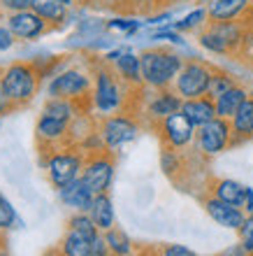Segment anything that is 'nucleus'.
I'll return each mask as SVG.
<instances>
[{
    "instance_id": "1",
    "label": "nucleus",
    "mask_w": 253,
    "mask_h": 256,
    "mask_svg": "<svg viewBox=\"0 0 253 256\" xmlns=\"http://www.w3.org/2000/svg\"><path fill=\"white\" fill-rule=\"evenodd\" d=\"M142 61V80L144 86L160 91V88H172L174 80L179 70L184 68V58L179 54H174L165 47H156V49H147L140 54Z\"/></svg>"
},
{
    "instance_id": "2",
    "label": "nucleus",
    "mask_w": 253,
    "mask_h": 256,
    "mask_svg": "<svg viewBox=\"0 0 253 256\" xmlns=\"http://www.w3.org/2000/svg\"><path fill=\"white\" fill-rule=\"evenodd\" d=\"M249 26L244 21H209L200 30V47L219 56H235L244 47Z\"/></svg>"
},
{
    "instance_id": "3",
    "label": "nucleus",
    "mask_w": 253,
    "mask_h": 256,
    "mask_svg": "<svg viewBox=\"0 0 253 256\" xmlns=\"http://www.w3.org/2000/svg\"><path fill=\"white\" fill-rule=\"evenodd\" d=\"M123 82L119 80V74L114 72V68L109 63H98L93 68V91H91V100H93V110H98L100 114H114L121 112L123 108Z\"/></svg>"
},
{
    "instance_id": "4",
    "label": "nucleus",
    "mask_w": 253,
    "mask_h": 256,
    "mask_svg": "<svg viewBox=\"0 0 253 256\" xmlns=\"http://www.w3.org/2000/svg\"><path fill=\"white\" fill-rule=\"evenodd\" d=\"M40 80L42 72L28 61H14L7 68H2V82H5L7 96L14 108L28 105L33 100L37 86H40Z\"/></svg>"
},
{
    "instance_id": "5",
    "label": "nucleus",
    "mask_w": 253,
    "mask_h": 256,
    "mask_svg": "<svg viewBox=\"0 0 253 256\" xmlns=\"http://www.w3.org/2000/svg\"><path fill=\"white\" fill-rule=\"evenodd\" d=\"M214 66L200 61V58H191L184 63L179 70L172 88L181 100H191V98H200L209 94V84H212Z\"/></svg>"
},
{
    "instance_id": "6",
    "label": "nucleus",
    "mask_w": 253,
    "mask_h": 256,
    "mask_svg": "<svg viewBox=\"0 0 253 256\" xmlns=\"http://www.w3.org/2000/svg\"><path fill=\"white\" fill-rule=\"evenodd\" d=\"M91 91H93V77L79 68H67L58 72L47 86L49 98H65V100L74 102L88 98Z\"/></svg>"
},
{
    "instance_id": "7",
    "label": "nucleus",
    "mask_w": 253,
    "mask_h": 256,
    "mask_svg": "<svg viewBox=\"0 0 253 256\" xmlns=\"http://www.w3.org/2000/svg\"><path fill=\"white\" fill-rule=\"evenodd\" d=\"M233 144V126H230V119H212L209 124L198 128L195 133V147L198 152L205 156H216L221 154L226 147Z\"/></svg>"
},
{
    "instance_id": "8",
    "label": "nucleus",
    "mask_w": 253,
    "mask_h": 256,
    "mask_svg": "<svg viewBox=\"0 0 253 256\" xmlns=\"http://www.w3.org/2000/svg\"><path fill=\"white\" fill-rule=\"evenodd\" d=\"M98 133H100V138H102L105 149H119L137 138L140 126H137V122H135L133 116L116 112V114H107L105 119H102Z\"/></svg>"
},
{
    "instance_id": "9",
    "label": "nucleus",
    "mask_w": 253,
    "mask_h": 256,
    "mask_svg": "<svg viewBox=\"0 0 253 256\" xmlns=\"http://www.w3.org/2000/svg\"><path fill=\"white\" fill-rule=\"evenodd\" d=\"M156 128H158L163 144H165V147H172V149L188 147L191 142H195V133H198V128L188 122V116L184 114L181 110L170 116H165L163 122H158Z\"/></svg>"
},
{
    "instance_id": "10",
    "label": "nucleus",
    "mask_w": 253,
    "mask_h": 256,
    "mask_svg": "<svg viewBox=\"0 0 253 256\" xmlns=\"http://www.w3.org/2000/svg\"><path fill=\"white\" fill-rule=\"evenodd\" d=\"M84 158L81 154L77 152H56L51 154V158L47 161V172H49V180H51L53 186H58L63 189L65 184L74 182V180H79V172L84 170Z\"/></svg>"
},
{
    "instance_id": "11",
    "label": "nucleus",
    "mask_w": 253,
    "mask_h": 256,
    "mask_svg": "<svg viewBox=\"0 0 253 256\" xmlns=\"http://www.w3.org/2000/svg\"><path fill=\"white\" fill-rule=\"evenodd\" d=\"M114 177V158L105 152H98L84 163V170H81V180L86 184L91 194H107L109 184H112Z\"/></svg>"
},
{
    "instance_id": "12",
    "label": "nucleus",
    "mask_w": 253,
    "mask_h": 256,
    "mask_svg": "<svg viewBox=\"0 0 253 256\" xmlns=\"http://www.w3.org/2000/svg\"><path fill=\"white\" fill-rule=\"evenodd\" d=\"M5 24L9 26V30L14 33L16 40H37L42 35H47L49 30H53L51 24L42 19L35 10H23V12L7 14Z\"/></svg>"
},
{
    "instance_id": "13",
    "label": "nucleus",
    "mask_w": 253,
    "mask_h": 256,
    "mask_svg": "<svg viewBox=\"0 0 253 256\" xmlns=\"http://www.w3.org/2000/svg\"><path fill=\"white\" fill-rule=\"evenodd\" d=\"M253 10V0H209V21H240Z\"/></svg>"
},
{
    "instance_id": "14",
    "label": "nucleus",
    "mask_w": 253,
    "mask_h": 256,
    "mask_svg": "<svg viewBox=\"0 0 253 256\" xmlns=\"http://www.w3.org/2000/svg\"><path fill=\"white\" fill-rule=\"evenodd\" d=\"M205 208H207V214L212 216L214 222L223 226V228H235L240 230V226L244 224V212H242L237 205H230V202H223L219 198H207L205 200Z\"/></svg>"
},
{
    "instance_id": "15",
    "label": "nucleus",
    "mask_w": 253,
    "mask_h": 256,
    "mask_svg": "<svg viewBox=\"0 0 253 256\" xmlns=\"http://www.w3.org/2000/svg\"><path fill=\"white\" fill-rule=\"evenodd\" d=\"M114 68V72L119 74V80L130 88H140L144 86L142 80V61L135 52H123L114 63H109Z\"/></svg>"
},
{
    "instance_id": "16",
    "label": "nucleus",
    "mask_w": 253,
    "mask_h": 256,
    "mask_svg": "<svg viewBox=\"0 0 253 256\" xmlns=\"http://www.w3.org/2000/svg\"><path fill=\"white\" fill-rule=\"evenodd\" d=\"M181 98L174 94V88H160L156 94L149 98L147 102V114L151 119H156V124L163 122L165 116L174 114V112H179L181 110Z\"/></svg>"
},
{
    "instance_id": "17",
    "label": "nucleus",
    "mask_w": 253,
    "mask_h": 256,
    "mask_svg": "<svg viewBox=\"0 0 253 256\" xmlns=\"http://www.w3.org/2000/svg\"><path fill=\"white\" fill-rule=\"evenodd\" d=\"M181 112L188 116V122L195 128L205 126L212 119H216V102L209 96H200V98H191V100L181 102Z\"/></svg>"
},
{
    "instance_id": "18",
    "label": "nucleus",
    "mask_w": 253,
    "mask_h": 256,
    "mask_svg": "<svg viewBox=\"0 0 253 256\" xmlns=\"http://www.w3.org/2000/svg\"><path fill=\"white\" fill-rule=\"evenodd\" d=\"M58 196L67 208L77 210V212H86V210H91L93 198H95V196L91 194V189L84 184L81 177L79 180H74V182H70V184H65L63 189H58Z\"/></svg>"
},
{
    "instance_id": "19",
    "label": "nucleus",
    "mask_w": 253,
    "mask_h": 256,
    "mask_svg": "<svg viewBox=\"0 0 253 256\" xmlns=\"http://www.w3.org/2000/svg\"><path fill=\"white\" fill-rule=\"evenodd\" d=\"M67 133H70V122L40 114V119H37V140H40L42 144H47V147L58 144L60 140L67 138Z\"/></svg>"
},
{
    "instance_id": "20",
    "label": "nucleus",
    "mask_w": 253,
    "mask_h": 256,
    "mask_svg": "<svg viewBox=\"0 0 253 256\" xmlns=\"http://www.w3.org/2000/svg\"><path fill=\"white\" fill-rule=\"evenodd\" d=\"M249 96H251V91H249L247 86H242V84H235L233 88H228L226 94H221L219 98L214 100L216 102V116H221V119H233Z\"/></svg>"
},
{
    "instance_id": "21",
    "label": "nucleus",
    "mask_w": 253,
    "mask_h": 256,
    "mask_svg": "<svg viewBox=\"0 0 253 256\" xmlns=\"http://www.w3.org/2000/svg\"><path fill=\"white\" fill-rule=\"evenodd\" d=\"M230 126H233V144L253 138V94L237 110V114L230 119Z\"/></svg>"
},
{
    "instance_id": "22",
    "label": "nucleus",
    "mask_w": 253,
    "mask_h": 256,
    "mask_svg": "<svg viewBox=\"0 0 253 256\" xmlns=\"http://www.w3.org/2000/svg\"><path fill=\"white\" fill-rule=\"evenodd\" d=\"M212 194H214V198H219V200H223V202L244 208L247 196H249V186L235 182V180H216V182L212 184Z\"/></svg>"
},
{
    "instance_id": "23",
    "label": "nucleus",
    "mask_w": 253,
    "mask_h": 256,
    "mask_svg": "<svg viewBox=\"0 0 253 256\" xmlns=\"http://www.w3.org/2000/svg\"><path fill=\"white\" fill-rule=\"evenodd\" d=\"M91 219L95 222V226L100 230H109L114 228V208H112V200L107 194H98L93 198V205H91Z\"/></svg>"
},
{
    "instance_id": "24",
    "label": "nucleus",
    "mask_w": 253,
    "mask_h": 256,
    "mask_svg": "<svg viewBox=\"0 0 253 256\" xmlns=\"http://www.w3.org/2000/svg\"><path fill=\"white\" fill-rule=\"evenodd\" d=\"M60 254L63 256H95L93 254V240L84 238L77 230H67V236L60 242Z\"/></svg>"
},
{
    "instance_id": "25",
    "label": "nucleus",
    "mask_w": 253,
    "mask_h": 256,
    "mask_svg": "<svg viewBox=\"0 0 253 256\" xmlns=\"http://www.w3.org/2000/svg\"><path fill=\"white\" fill-rule=\"evenodd\" d=\"M33 10L40 14L44 21H49L53 28H58L60 24L67 19V10H70V7L58 2V0H37L33 5Z\"/></svg>"
},
{
    "instance_id": "26",
    "label": "nucleus",
    "mask_w": 253,
    "mask_h": 256,
    "mask_svg": "<svg viewBox=\"0 0 253 256\" xmlns=\"http://www.w3.org/2000/svg\"><path fill=\"white\" fill-rule=\"evenodd\" d=\"M42 114L56 116L63 122H72L74 116H79V108L74 100H65V98H49L42 108Z\"/></svg>"
},
{
    "instance_id": "27",
    "label": "nucleus",
    "mask_w": 253,
    "mask_h": 256,
    "mask_svg": "<svg viewBox=\"0 0 253 256\" xmlns=\"http://www.w3.org/2000/svg\"><path fill=\"white\" fill-rule=\"evenodd\" d=\"M207 21H209V14H207V7H195L193 12H188L184 19L174 21V24H170V26L174 28V30H179V33H184V30H198V28H205Z\"/></svg>"
},
{
    "instance_id": "28",
    "label": "nucleus",
    "mask_w": 253,
    "mask_h": 256,
    "mask_svg": "<svg viewBox=\"0 0 253 256\" xmlns=\"http://www.w3.org/2000/svg\"><path fill=\"white\" fill-rule=\"evenodd\" d=\"M105 240H107L109 252H114L116 256H128L130 252H133V242H130L126 233H123V230H119V228L105 230Z\"/></svg>"
},
{
    "instance_id": "29",
    "label": "nucleus",
    "mask_w": 253,
    "mask_h": 256,
    "mask_svg": "<svg viewBox=\"0 0 253 256\" xmlns=\"http://www.w3.org/2000/svg\"><path fill=\"white\" fill-rule=\"evenodd\" d=\"M237 82H235V77L230 72H226V70H221V68H214V74H212V84H209V98L212 100H216L221 94H226L228 88H233Z\"/></svg>"
},
{
    "instance_id": "30",
    "label": "nucleus",
    "mask_w": 253,
    "mask_h": 256,
    "mask_svg": "<svg viewBox=\"0 0 253 256\" xmlns=\"http://www.w3.org/2000/svg\"><path fill=\"white\" fill-rule=\"evenodd\" d=\"M70 228L77 230V233H81V236L88 238V240H95V238L100 236V233H98L100 228H98L93 219H91V216H86V214L72 216V219H70Z\"/></svg>"
},
{
    "instance_id": "31",
    "label": "nucleus",
    "mask_w": 253,
    "mask_h": 256,
    "mask_svg": "<svg viewBox=\"0 0 253 256\" xmlns=\"http://www.w3.org/2000/svg\"><path fill=\"white\" fill-rule=\"evenodd\" d=\"M160 166L165 170L167 175H177L181 170V158H179V152L172 147H165L163 154H160Z\"/></svg>"
},
{
    "instance_id": "32",
    "label": "nucleus",
    "mask_w": 253,
    "mask_h": 256,
    "mask_svg": "<svg viewBox=\"0 0 253 256\" xmlns=\"http://www.w3.org/2000/svg\"><path fill=\"white\" fill-rule=\"evenodd\" d=\"M142 24L144 21H137V19H112L107 21V28L109 30H121V33H126V38H133L142 28Z\"/></svg>"
},
{
    "instance_id": "33",
    "label": "nucleus",
    "mask_w": 253,
    "mask_h": 256,
    "mask_svg": "<svg viewBox=\"0 0 253 256\" xmlns=\"http://www.w3.org/2000/svg\"><path fill=\"white\" fill-rule=\"evenodd\" d=\"M151 40H165V42H170V44H179V47H186V40H184L179 30H174L172 26L158 28V30L151 35Z\"/></svg>"
},
{
    "instance_id": "34",
    "label": "nucleus",
    "mask_w": 253,
    "mask_h": 256,
    "mask_svg": "<svg viewBox=\"0 0 253 256\" xmlns=\"http://www.w3.org/2000/svg\"><path fill=\"white\" fill-rule=\"evenodd\" d=\"M240 236H242V247L247 250L249 256H253V214L244 219V224L240 226Z\"/></svg>"
},
{
    "instance_id": "35",
    "label": "nucleus",
    "mask_w": 253,
    "mask_h": 256,
    "mask_svg": "<svg viewBox=\"0 0 253 256\" xmlns=\"http://www.w3.org/2000/svg\"><path fill=\"white\" fill-rule=\"evenodd\" d=\"M37 0H0V12L14 14V12H23V10H33V5Z\"/></svg>"
},
{
    "instance_id": "36",
    "label": "nucleus",
    "mask_w": 253,
    "mask_h": 256,
    "mask_svg": "<svg viewBox=\"0 0 253 256\" xmlns=\"http://www.w3.org/2000/svg\"><path fill=\"white\" fill-rule=\"evenodd\" d=\"M14 222H16L14 208L9 205V200H7V198H2V196H0V230L9 228Z\"/></svg>"
},
{
    "instance_id": "37",
    "label": "nucleus",
    "mask_w": 253,
    "mask_h": 256,
    "mask_svg": "<svg viewBox=\"0 0 253 256\" xmlns=\"http://www.w3.org/2000/svg\"><path fill=\"white\" fill-rule=\"evenodd\" d=\"M14 42H16V38H14V33L9 30V26H7V24H0V52H9V49L14 47Z\"/></svg>"
},
{
    "instance_id": "38",
    "label": "nucleus",
    "mask_w": 253,
    "mask_h": 256,
    "mask_svg": "<svg viewBox=\"0 0 253 256\" xmlns=\"http://www.w3.org/2000/svg\"><path fill=\"white\" fill-rule=\"evenodd\" d=\"M158 256H195L188 247H181V244H165L158 250Z\"/></svg>"
},
{
    "instance_id": "39",
    "label": "nucleus",
    "mask_w": 253,
    "mask_h": 256,
    "mask_svg": "<svg viewBox=\"0 0 253 256\" xmlns=\"http://www.w3.org/2000/svg\"><path fill=\"white\" fill-rule=\"evenodd\" d=\"M14 105L7 96V88H5V82H2V70H0V116H5L7 112H12Z\"/></svg>"
},
{
    "instance_id": "40",
    "label": "nucleus",
    "mask_w": 253,
    "mask_h": 256,
    "mask_svg": "<svg viewBox=\"0 0 253 256\" xmlns=\"http://www.w3.org/2000/svg\"><path fill=\"white\" fill-rule=\"evenodd\" d=\"M128 2H130L128 10H135V12H149V10L156 5L153 0H128Z\"/></svg>"
},
{
    "instance_id": "41",
    "label": "nucleus",
    "mask_w": 253,
    "mask_h": 256,
    "mask_svg": "<svg viewBox=\"0 0 253 256\" xmlns=\"http://www.w3.org/2000/svg\"><path fill=\"white\" fill-rule=\"evenodd\" d=\"M172 19V12H160V14H153V16H149L144 24H149V26H158V24H163V21Z\"/></svg>"
},
{
    "instance_id": "42",
    "label": "nucleus",
    "mask_w": 253,
    "mask_h": 256,
    "mask_svg": "<svg viewBox=\"0 0 253 256\" xmlns=\"http://www.w3.org/2000/svg\"><path fill=\"white\" fill-rule=\"evenodd\" d=\"M223 256H249V254H247V250H244L242 244H237V247H233V250H228Z\"/></svg>"
},
{
    "instance_id": "43",
    "label": "nucleus",
    "mask_w": 253,
    "mask_h": 256,
    "mask_svg": "<svg viewBox=\"0 0 253 256\" xmlns=\"http://www.w3.org/2000/svg\"><path fill=\"white\" fill-rule=\"evenodd\" d=\"M244 208L249 210L253 214V189H249V196H247V202H244Z\"/></svg>"
},
{
    "instance_id": "44",
    "label": "nucleus",
    "mask_w": 253,
    "mask_h": 256,
    "mask_svg": "<svg viewBox=\"0 0 253 256\" xmlns=\"http://www.w3.org/2000/svg\"><path fill=\"white\" fill-rule=\"evenodd\" d=\"M58 2H63V5H67V7H72L74 0H58Z\"/></svg>"
},
{
    "instance_id": "45",
    "label": "nucleus",
    "mask_w": 253,
    "mask_h": 256,
    "mask_svg": "<svg viewBox=\"0 0 253 256\" xmlns=\"http://www.w3.org/2000/svg\"><path fill=\"white\" fill-rule=\"evenodd\" d=\"M156 5H163V2H170V0H153Z\"/></svg>"
},
{
    "instance_id": "46",
    "label": "nucleus",
    "mask_w": 253,
    "mask_h": 256,
    "mask_svg": "<svg viewBox=\"0 0 253 256\" xmlns=\"http://www.w3.org/2000/svg\"><path fill=\"white\" fill-rule=\"evenodd\" d=\"M44 256H63V254H56V252H49V254H44Z\"/></svg>"
},
{
    "instance_id": "47",
    "label": "nucleus",
    "mask_w": 253,
    "mask_h": 256,
    "mask_svg": "<svg viewBox=\"0 0 253 256\" xmlns=\"http://www.w3.org/2000/svg\"><path fill=\"white\" fill-rule=\"evenodd\" d=\"M109 2H128V0H109Z\"/></svg>"
},
{
    "instance_id": "48",
    "label": "nucleus",
    "mask_w": 253,
    "mask_h": 256,
    "mask_svg": "<svg viewBox=\"0 0 253 256\" xmlns=\"http://www.w3.org/2000/svg\"><path fill=\"white\" fill-rule=\"evenodd\" d=\"M81 2H86V0H81Z\"/></svg>"
}]
</instances>
